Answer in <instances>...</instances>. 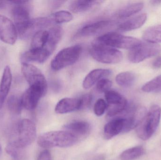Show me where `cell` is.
Instances as JSON below:
<instances>
[{
  "mask_svg": "<svg viewBox=\"0 0 161 160\" xmlns=\"http://www.w3.org/2000/svg\"><path fill=\"white\" fill-rule=\"evenodd\" d=\"M78 139L66 131L45 132L38 138V145L44 148L68 147L74 145Z\"/></svg>",
  "mask_w": 161,
  "mask_h": 160,
  "instance_id": "obj_1",
  "label": "cell"
},
{
  "mask_svg": "<svg viewBox=\"0 0 161 160\" xmlns=\"http://www.w3.org/2000/svg\"><path fill=\"white\" fill-rule=\"evenodd\" d=\"M161 117V107L158 105L151 106L144 118L136 128L138 137L143 141L150 139L158 127Z\"/></svg>",
  "mask_w": 161,
  "mask_h": 160,
  "instance_id": "obj_2",
  "label": "cell"
},
{
  "mask_svg": "<svg viewBox=\"0 0 161 160\" xmlns=\"http://www.w3.org/2000/svg\"><path fill=\"white\" fill-rule=\"evenodd\" d=\"M141 42L140 39L135 38L110 32L98 37L94 41L93 45L130 50L138 46Z\"/></svg>",
  "mask_w": 161,
  "mask_h": 160,
  "instance_id": "obj_3",
  "label": "cell"
},
{
  "mask_svg": "<svg viewBox=\"0 0 161 160\" xmlns=\"http://www.w3.org/2000/svg\"><path fill=\"white\" fill-rule=\"evenodd\" d=\"M81 47L74 45L60 50L51 62V68L55 71L60 70L75 64L80 57Z\"/></svg>",
  "mask_w": 161,
  "mask_h": 160,
  "instance_id": "obj_4",
  "label": "cell"
},
{
  "mask_svg": "<svg viewBox=\"0 0 161 160\" xmlns=\"http://www.w3.org/2000/svg\"><path fill=\"white\" fill-rule=\"evenodd\" d=\"M16 140L11 142L21 149L25 148L33 143L36 137V125L30 119H24L17 126Z\"/></svg>",
  "mask_w": 161,
  "mask_h": 160,
  "instance_id": "obj_5",
  "label": "cell"
},
{
  "mask_svg": "<svg viewBox=\"0 0 161 160\" xmlns=\"http://www.w3.org/2000/svg\"><path fill=\"white\" fill-rule=\"evenodd\" d=\"M92 57L99 63L105 64H116L123 60L122 52L114 48L92 45L90 50Z\"/></svg>",
  "mask_w": 161,
  "mask_h": 160,
  "instance_id": "obj_6",
  "label": "cell"
},
{
  "mask_svg": "<svg viewBox=\"0 0 161 160\" xmlns=\"http://www.w3.org/2000/svg\"><path fill=\"white\" fill-rule=\"evenodd\" d=\"M159 44L144 41L130 50L128 58L132 63H140L145 59L158 54L161 51Z\"/></svg>",
  "mask_w": 161,
  "mask_h": 160,
  "instance_id": "obj_7",
  "label": "cell"
},
{
  "mask_svg": "<svg viewBox=\"0 0 161 160\" xmlns=\"http://www.w3.org/2000/svg\"><path fill=\"white\" fill-rule=\"evenodd\" d=\"M22 73L29 86L38 87L47 91L46 79L38 68L28 63H22Z\"/></svg>",
  "mask_w": 161,
  "mask_h": 160,
  "instance_id": "obj_8",
  "label": "cell"
},
{
  "mask_svg": "<svg viewBox=\"0 0 161 160\" xmlns=\"http://www.w3.org/2000/svg\"><path fill=\"white\" fill-rule=\"evenodd\" d=\"M108 103V116L114 117L125 111L128 106L126 99L121 94L114 90H110L105 93Z\"/></svg>",
  "mask_w": 161,
  "mask_h": 160,
  "instance_id": "obj_9",
  "label": "cell"
},
{
  "mask_svg": "<svg viewBox=\"0 0 161 160\" xmlns=\"http://www.w3.org/2000/svg\"><path fill=\"white\" fill-rule=\"evenodd\" d=\"M18 37L14 23L7 17L0 15V40L6 44L14 45Z\"/></svg>",
  "mask_w": 161,
  "mask_h": 160,
  "instance_id": "obj_10",
  "label": "cell"
},
{
  "mask_svg": "<svg viewBox=\"0 0 161 160\" xmlns=\"http://www.w3.org/2000/svg\"><path fill=\"white\" fill-rule=\"evenodd\" d=\"M27 2V1H25L22 3L15 5L11 12L14 23L17 28L19 37L22 34L30 20L29 9L25 5V3Z\"/></svg>",
  "mask_w": 161,
  "mask_h": 160,
  "instance_id": "obj_11",
  "label": "cell"
},
{
  "mask_svg": "<svg viewBox=\"0 0 161 160\" xmlns=\"http://www.w3.org/2000/svg\"><path fill=\"white\" fill-rule=\"evenodd\" d=\"M46 93L41 88L29 86L21 97L23 107L29 111L36 109L40 100Z\"/></svg>",
  "mask_w": 161,
  "mask_h": 160,
  "instance_id": "obj_12",
  "label": "cell"
},
{
  "mask_svg": "<svg viewBox=\"0 0 161 160\" xmlns=\"http://www.w3.org/2000/svg\"><path fill=\"white\" fill-rule=\"evenodd\" d=\"M52 19L48 18H39L30 19L19 37L22 39H27L34 36L37 33L44 30L52 24Z\"/></svg>",
  "mask_w": 161,
  "mask_h": 160,
  "instance_id": "obj_13",
  "label": "cell"
},
{
  "mask_svg": "<svg viewBox=\"0 0 161 160\" xmlns=\"http://www.w3.org/2000/svg\"><path fill=\"white\" fill-rule=\"evenodd\" d=\"M114 24V22L108 20L98 21L83 26L79 30L78 35L81 37L95 35L110 29Z\"/></svg>",
  "mask_w": 161,
  "mask_h": 160,
  "instance_id": "obj_14",
  "label": "cell"
},
{
  "mask_svg": "<svg viewBox=\"0 0 161 160\" xmlns=\"http://www.w3.org/2000/svg\"><path fill=\"white\" fill-rule=\"evenodd\" d=\"M52 53L47 49H31L27 51L22 54L20 60L22 63H28L29 62L42 64L45 62L51 55Z\"/></svg>",
  "mask_w": 161,
  "mask_h": 160,
  "instance_id": "obj_15",
  "label": "cell"
},
{
  "mask_svg": "<svg viewBox=\"0 0 161 160\" xmlns=\"http://www.w3.org/2000/svg\"><path fill=\"white\" fill-rule=\"evenodd\" d=\"M81 107L80 98H66L58 102L55 111L57 114H63L81 110Z\"/></svg>",
  "mask_w": 161,
  "mask_h": 160,
  "instance_id": "obj_16",
  "label": "cell"
},
{
  "mask_svg": "<svg viewBox=\"0 0 161 160\" xmlns=\"http://www.w3.org/2000/svg\"><path fill=\"white\" fill-rule=\"evenodd\" d=\"M66 131L75 136L77 139L86 137L90 133L91 127L88 122L84 121H75L64 126Z\"/></svg>",
  "mask_w": 161,
  "mask_h": 160,
  "instance_id": "obj_17",
  "label": "cell"
},
{
  "mask_svg": "<svg viewBox=\"0 0 161 160\" xmlns=\"http://www.w3.org/2000/svg\"><path fill=\"white\" fill-rule=\"evenodd\" d=\"M111 74L110 70L106 69H97L91 71L84 78L82 83L83 88L90 89L98 81L108 77Z\"/></svg>",
  "mask_w": 161,
  "mask_h": 160,
  "instance_id": "obj_18",
  "label": "cell"
},
{
  "mask_svg": "<svg viewBox=\"0 0 161 160\" xmlns=\"http://www.w3.org/2000/svg\"><path fill=\"white\" fill-rule=\"evenodd\" d=\"M125 125L124 117L114 118L105 125L103 135L106 140H109L123 132Z\"/></svg>",
  "mask_w": 161,
  "mask_h": 160,
  "instance_id": "obj_19",
  "label": "cell"
},
{
  "mask_svg": "<svg viewBox=\"0 0 161 160\" xmlns=\"http://www.w3.org/2000/svg\"><path fill=\"white\" fill-rule=\"evenodd\" d=\"M12 79V73L10 67L8 66H6L4 70L0 83V110L3 108L5 101L9 93Z\"/></svg>",
  "mask_w": 161,
  "mask_h": 160,
  "instance_id": "obj_20",
  "label": "cell"
},
{
  "mask_svg": "<svg viewBox=\"0 0 161 160\" xmlns=\"http://www.w3.org/2000/svg\"><path fill=\"white\" fill-rule=\"evenodd\" d=\"M147 15L145 13L140 14L121 23L117 26V30L120 32H127L142 27L146 21Z\"/></svg>",
  "mask_w": 161,
  "mask_h": 160,
  "instance_id": "obj_21",
  "label": "cell"
},
{
  "mask_svg": "<svg viewBox=\"0 0 161 160\" xmlns=\"http://www.w3.org/2000/svg\"><path fill=\"white\" fill-rule=\"evenodd\" d=\"M103 2L102 1H74L70 5V9L74 13H83L89 11Z\"/></svg>",
  "mask_w": 161,
  "mask_h": 160,
  "instance_id": "obj_22",
  "label": "cell"
},
{
  "mask_svg": "<svg viewBox=\"0 0 161 160\" xmlns=\"http://www.w3.org/2000/svg\"><path fill=\"white\" fill-rule=\"evenodd\" d=\"M49 33V39L45 49H47L52 54L61 40L63 30L60 26H56L51 28Z\"/></svg>",
  "mask_w": 161,
  "mask_h": 160,
  "instance_id": "obj_23",
  "label": "cell"
},
{
  "mask_svg": "<svg viewBox=\"0 0 161 160\" xmlns=\"http://www.w3.org/2000/svg\"><path fill=\"white\" fill-rule=\"evenodd\" d=\"M143 3L138 2L130 4L121 8L116 14L117 18H126L138 13L143 8Z\"/></svg>",
  "mask_w": 161,
  "mask_h": 160,
  "instance_id": "obj_24",
  "label": "cell"
},
{
  "mask_svg": "<svg viewBox=\"0 0 161 160\" xmlns=\"http://www.w3.org/2000/svg\"><path fill=\"white\" fill-rule=\"evenodd\" d=\"M143 38L147 42L161 43V24L147 28L143 34Z\"/></svg>",
  "mask_w": 161,
  "mask_h": 160,
  "instance_id": "obj_25",
  "label": "cell"
},
{
  "mask_svg": "<svg viewBox=\"0 0 161 160\" xmlns=\"http://www.w3.org/2000/svg\"><path fill=\"white\" fill-rule=\"evenodd\" d=\"M49 31L42 30L37 33L32 37L31 49H44L47 45L49 39Z\"/></svg>",
  "mask_w": 161,
  "mask_h": 160,
  "instance_id": "obj_26",
  "label": "cell"
},
{
  "mask_svg": "<svg viewBox=\"0 0 161 160\" xmlns=\"http://www.w3.org/2000/svg\"><path fill=\"white\" fill-rule=\"evenodd\" d=\"M136 76L130 71L121 72L116 76L115 81L117 84L123 87H129L135 82Z\"/></svg>",
  "mask_w": 161,
  "mask_h": 160,
  "instance_id": "obj_27",
  "label": "cell"
},
{
  "mask_svg": "<svg viewBox=\"0 0 161 160\" xmlns=\"http://www.w3.org/2000/svg\"><path fill=\"white\" fill-rule=\"evenodd\" d=\"M145 149L142 146H138L125 150L120 156L121 160L136 159L143 155Z\"/></svg>",
  "mask_w": 161,
  "mask_h": 160,
  "instance_id": "obj_28",
  "label": "cell"
},
{
  "mask_svg": "<svg viewBox=\"0 0 161 160\" xmlns=\"http://www.w3.org/2000/svg\"><path fill=\"white\" fill-rule=\"evenodd\" d=\"M8 109L14 114L19 115L21 112L23 107L21 98L12 95L8 99L7 101Z\"/></svg>",
  "mask_w": 161,
  "mask_h": 160,
  "instance_id": "obj_29",
  "label": "cell"
},
{
  "mask_svg": "<svg viewBox=\"0 0 161 160\" xmlns=\"http://www.w3.org/2000/svg\"><path fill=\"white\" fill-rule=\"evenodd\" d=\"M146 93H158L161 91V75L153 79L143 85L142 88Z\"/></svg>",
  "mask_w": 161,
  "mask_h": 160,
  "instance_id": "obj_30",
  "label": "cell"
},
{
  "mask_svg": "<svg viewBox=\"0 0 161 160\" xmlns=\"http://www.w3.org/2000/svg\"><path fill=\"white\" fill-rule=\"evenodd\" d=\"M51 18L54 22L61 23L70 21L73 18V17L72 13L69 11L61 10L53 13L51 16Z\"/></svg>",
  "mask_w": 161,
  "mask_h": 160,
  "instance_id": "obj_31",
  "label": "cell"
},
{
  "mask_svg": "<svg viewBox=\"0 0 161 160\" xmlns=\"http://www.w3.org/2000/svg\"><path fill=\"white\" fill-rule=\"evenodd\" d=\"M108 104L103 99H99L97 101L94 106V111L95 114L98 116H100L105 113L107 110Z\"/></svg>",
  "mask_w": 161,
  "mask_h": 160,
  "instance_id": "obj_32",
  "label": "cell"
},
{
  "mask_svg": "<svg viewBox=\"0 0 161 160\" xmlns=\"http://www.w3.org/2000/svg\"><path fill=\"white\" fill-rule=\"evenodd\" d=\"M21 148L17 147L12 143H9L7 145L5 151L8 155L12 157L14 160H18L20 157Z\"/></svg>",
  "mask_w": 161,
  "mask_h": 160,
  "instance_id": "obj_33",
  "label": "cell"
},
{
  "mask_svg": "<svg viewBox=\"0 0 161 160\" xmlns=\"http://www.w3.org/2000/svg\"><path fill=\"white\" fill-rule=\"evenodd\" d=\"M112 82L108 79H103L97 83V89L100 93H106L111 90Z\"/></svg>",
  "mask_w": 161,
  "mask_h": 160,
  "instance_id": "obj_34",
  "label": "cell"
},
{
  "mask_svg": "<svg viewBox=\"0 0 161 160\" xmlns=\"http://www.w3.org/2000/svg\"><path fill=\"white\" fill-rule=\"evenodd\" d=\"M81 101V109L88 108L91 105L92 100V97L91 95H86L80 98Z\"/></svg>",
  "mask_w": 161,
  "mask_h": 160,
  "instance_id": "obj_35",
  "label": "cell"
},
{
  "mask_svg": "<svg viewBox=\"0 0 161 160\" xmlns=\"http://www.w3.org/2000/svg\"><path fill=\"white\" fill-rule=\"evenodd\" d=\"M36 160H52V156L50 151L46 149L42 151Z\"/></svg>",
  "mask_w": 161,
  "mask_h": 160,
  "instance_id": "obj_36",
  "label": "cell"
},
{
  "mask_svg": "<svg viewBox=\"0 0 161 160\" xmlns=\"http://www.w3.org/2000/svg\"><path fill=\"white\" fill-rule=\"evenodd\" d=\"M152 67L153 68L158 69L161 68V56L157 57L152 63Z\"/></svg>",
  "mask_w": 161,
  "mask_h": 160,
  "instance_id": "obj_37",
  "label": "cell"
},
{
  "mask_svg": "<svg viewBox=\"0 0 161 160\" xmlns=\"http://www.w3.org/2000/svg\"><path fill=\"white\" fill-rule=\"evenodd\" d=\"M65 1H52L51 2V5H52V7L53 8H57L58 7L60 6L63 3H65Z\"/></svg>",
  "mask_w": 161,
  "mask_h": 160,
  "instance_id": "obj_38",
  "label": "cell"
},
{
  "mask_svg": "<svg viewBox=\"0 0 161 160\" xmlns=\"http://www.w3.org/2000/svg\"><path fill=\"white\" fill-rule=\"evenodd\" d=\"M8 3V2H6V1H0V9L5 7Z\"/></svg>",
  "mask_w": 161,
  "mask_h": 160,
  "instance_id": "obj_39",
  "label": "cell"
},
{
  "mask_svg": "<svg viewBox=\"0 0 161 160\" xmlns=\"http://www.w3.org/2000/svg\"><path fill=\"white\" fill-rule=\"evenodd\" d=\"M150 3H151V4L153 5L157 6L161 3V1H158V0H156V1H151V2H150Z\"/></svg>",
  "mask_w": 161,
  "mask_h": 160,
  "instance_id": "obj_40",
  "label": "cell"
},
{
  "mask_svg": "<svg viewBox=\"0 0 161 160\" xmlns=\"http://www.w3.org/2000/svg\"><path fill=\"white\" fill-rule=\"evenodd\" d=\"M1 145H0V151H1Z\"/></svg>",
  "mask_w": 161,
  "mask_h": 160,
  "instance_id": "obj_41",
  "label": "cell"
}]
</instances>
